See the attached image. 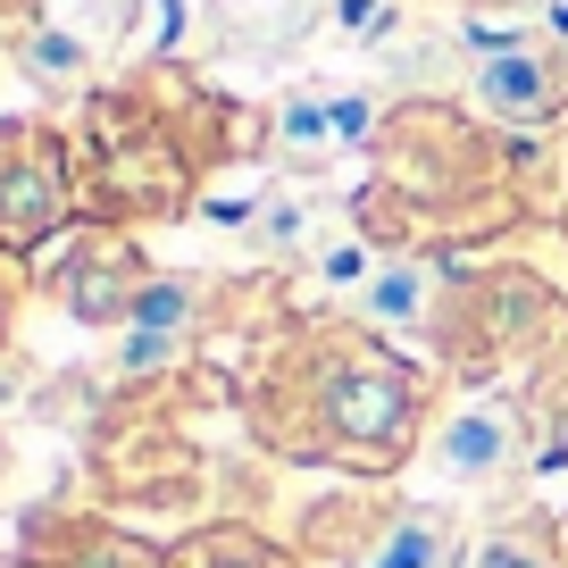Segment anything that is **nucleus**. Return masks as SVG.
I'll return each mask as SVG.
<instances>
[{
    "label": "nucleus",
    "instance_id": "1",
    "mask_svg": "<svg viewBox=\"0 0 568 568\" xmlns=\"http://www.w3.org/2000/svg\"><path fill=\"white\" fill-rule=\"evenodd\" d=\"M426 426V385L409 359L376 352L359 335H318V368H310V460H343V468H402L418 452Z\"/></svg>",
    "mask_w": 568,
    "mask_h": 568
},
{
    "label": "nucleus",
    "instance_id": "2",
    "mask_svg": "<svg viewBox=\"0 0 568 568\" xmlns=\"http://www.w3.org/2000/svg\"><path fill=\"white\" fill-rule=\"evenodd\" d=\"M75 217V168L51 125H0V251H42Z\"/></svg>",
    "mask_w": 568,
    "mask_h": 568
},
{
    "label": "nucleus",
    "instance_id": "3",
    "mask_svg": "<svg viewBox=\"0 0 568 568\" xmlns=\"http://www.w3.org/2000/svg\"><path fill=\"white\" fill-rule=\"evenodd\" d=\"M142 284H151L142 251L125 243V234H109V226H84V234H75V251L59 260L51 293L68 302V318H84V326H125V318H134V302H142Z\"/></svg>",
    "mask_w": 568,
    "mask_h": 568
},
{
    "label": "nucleus",
    "instance_id": "4",
    "mask_svg": "<svg viewBox=\"0 0 568 568\" xmlns=\"http://www.w3.org/2000/svg\"><path fill=\"white\" fill-rule=\"evenodd\" d=\"M518 452H527V426H518V409L494 402V393H477V402L444 409V426H435V460H444V477H460V485L510 477Z\"/></svg>",
    "mask_w": 568,
    "mask_h": 568
},
{
    "label": "nucleus",
    "instance_id": "5",
    "mask_svg": "<svg viewBox=\"0 0 568 568\" xmlns=\"http://www.w3.org/2000/svg\"><path fill=\"white\" fill-rule=\"evenodd\" d=\"M193 310H201L193 276H151V284H142L134 318H125V376L160 368V359H168V352H176V343H184V326H193Z\"/></svg>",
    "mask_w": 568,
    "mask_h": 568
},
{
    "label": "nucleus",
    "instance_id": "6",
    "mask_svg": "<svg viewBox=\"0 0 568 568\" xmlns=\"http://www.w3.org/2000/svg\"><path fill=\"white\" fill-rule=\"evenodd\" d=\"M435 293H444V276L426 260H376V276L359 284V310L385 335H426L435 326Z\"/></svg>",
    "mask_w": 568,
    "mask_h": 568
},
{
    "label": "nucleus",
    "instance_id": "7",
    "mask_svg": "<svg viewBox=\"0 0 568 568\" xmlns=\"http://www.w3.org/2000/svg\"><path fill=\"white\" fill-rule=\"evenodd\" d=\"M477 101L494 109V118H510V125H544L551 109H560V75H551L535 51H485Z\"/></svg>",
    "mask_w": 568,
    "mask_h": 568
},
{
    "label": "nucleus",
    "instance_id": "8",
    "mask_svg": "<svg viewBox=\"0 0 568 568\" xmlns=\"http://www.w3.org/2000/svg\"><path fill=\"white\" fill-rule=\"evenodd\" d=\"M444 560H452L444 510H393V518H376L368 551H352V568H444Z\"/></svg>",
    "mask_w": 568,
    "mask_h": 568
},
{
    "label": "nucleus",
    "instance_id": "9",
    "mask_svg": "<svg viewBox=\"0 0 568 568\" xmlns=\"http://www.w3.org/2000/svg\"><path fill=\"white\" fill-rule=\"evenodd\" d=\"M276 151L293 168H326L343 151V125H335V101L326 92H293V101L276 109Z\"/></svg>",
    "mask_w": 568,
    "mask_h": 568
},
{
    "label": "nucleus",
    "instance_id": "10",
    "mask_svg": "<svg viewBox=\"0 0 568 568\" xmlns=\"http://www.w3.org/2000/svg\"><path fill=\"white\" fill-rule=\"evenodd\" d=\"M168 568H293L276 544H260L251 527H201L193 544L168 551Z\"/></svg>",
    "mask_w": 568,
    "mask_h": 568
},
{
    "label": "nucleus",
    "instance_id": "11",
    "mask_svg": "<svg viewBox=\"0 0 568 568\" xmlns=\"http://www.w3.org/2000/svg\"><path fill=\"white\" fill-rule=\"evenodd\" d=\"M51 568H168V560L125 527H68V551Z\"/></svg>",
    "mask_w": 568,
    "mask_h": 568
},
{
    "label": "nucleus",
    "instance_id": "12",
    "mask_svg": "<svg viewBox=\"0 0 568 568\" xmlns=\"http://www.w3.org/2000/svg\"><path fill=\"white\" fill-rule=\"evenodd\" d=\"M18 59H26V75H34V84H51V92H75V84L92 75V51H84L75 34H34Z\"/></svg>",
    "mask_w": 568,
    "mask_h": 568
},
{
    "label": "nucleus",
    "instance_id": "13",
    "mask_svg": "<svg viewBox=\"0 0 568 568\" xmlns=\"http://www.w3.org/2000/svg\"><path fill=\"white\" fill-rule=\"evenodd\" d=\"M477 568H560V560H551V544L535 527H501L477 544Z\"/></svg>",
    "mask_w": 568,
    "mask_h": 568
},
{
    "label": "nucleus",
    "instance_id": "14",
    "mask_svg": "<svg viewBox=\"0 0 568 568\" xmlns=\"http://www.w3.org/2000/svg\"><path fill=\"white\" fill-rule=\"evenodd\" d=\"M318 276L326 284H368L376 276V243H368V234H335V243H318Z\"/></svg>",
    "mask_w": 568,
    "mask_h": 568
},
{
    "label": "nucleus",
    "instance_id": "15",
    "mask_svg": "<svg viewBox=\"0 0 568 568\" xmlns=\"http://www.w3.org/2000/svg\"><path fill=\"white\" fill-rule=\"evenodd\" d=\"M393 0H335V34H352V42H368V34H393Z\"/></svg>",
    "mask_w": 568,
    "mask_h": 568
},
{
    "label": "nucleus",
    "instance_id": "16",
    "mask_svg": "<svg viewBox=\"0 0 568 568\" xmlns=\"http://www.w3.org/2000/svg\"><path fill=\"white\" fill-rule=\"evenodd\" d=\"M335 125H343V151H359V142L376 134V101H368V92H343V101H335Z\"/></svg>",
    "mask_w": 568,
    "mask_h": 568
},
{
    "label": "nucleus",
    "instance_id": "17",
    "mask_svg": "<svg viewBox=\"0 0 568 568\" xmlns=\"http://www.w3.org/2000/svg\"><path fill=\"white\" fill-rule=\"evenodd\" d=\"M293 234H302V210H293V201H276V210L260 217V243L276 251V243H293Z\"/></svg>",
    "mask_w": 568,
    "mask_h": 568
},
{
    "label": "nucleus",
    "instance_id": "18",
    "mask_svg": "<svg viewBox=\"0 0 568 568\" xmlns=\"http://www.w3.org/2000/svg\"><path fill=\"white\" fill-rule=\"evenodd\" d=\"M9 318H18V276L0 267V343H9Z\"/></svg>",
    "mask_w": 568,
    "mask_h": 568
}]
</instances>
